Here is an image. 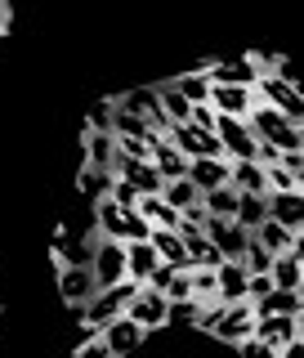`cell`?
I'll return each mask as SVG.
<instances>
[{
  "mask_svg": "<svg viewBox=\"0 0 304 358\" xmlns=\"http://www.w3.org/2000/svg\"><path fill=\"white\" fill-rule=\"evenodd\" d=\"M255 143H273L277 152H304V130L300 126H287V117L268 103H255V112L246 117Z\"/></svg>",
  "mask_w": 304,
  "mask_h": 358,
  "instance_id": "1",
  "label": "cell"
},
{
  "mask_svg": "<svg viewBox=\"0 0 304 358\" xmlns=\"http://www.w3.org/2000/svg\"><path fill=\"white\" fill-rule=\"evenodd\" d=\"M89 273H94L99 291L126 282V242H108V238L89 242Z\"/></svg>",
  "mask_w": 304,
  "mask_h": 358,
  "instance_id": "2",
  "label": "cell"
},
{
  "mask_svg": "<svg viewBox=\"0 0 304 358\" xmlns=\"http://www.w3.org/2000/svg\"><path fill=\"white\" fill-rule=\"evenodd\" d=\"M134 296H139V282H117V287L94 291V300H89V305L81 309V313H85V322H89V331H99V327H108L112 318H121Z\"/></svg>",
  "mask_w": 304,
  "mask_h": 358,
  "instance_id": "3",
  "label": "cell"
},
{
  "mask_svg": "<svg viewBox=\"0 0 304 358\" xmlns=\"http://www.w3.org/2000/svg\"><path fill=\"white\" fill-rule=\"evenodd\" d=\"M255 341H264L268 350H277V354H291V350H300V336H304V318H296V313H273V318H255Z\"/></svg>",
  "mask_w": 304,
  "mask_h": 358,
  "instance_id": "4",
  "label": "cell"
},
{
  "mask_svg": "<svg viewBox=\"0 0 304 358\" xmlns=\"http://www.w3.org/2000/svg\"><path fill=\"white\" fill-rule=\"evenodd\" d=\"M201 76H206L210 85L255 90V81H260V67L251 63V54H242V59H210V63H201Z\"/></svg>",
  "mask_w": 304,
  "mask_h": 358,
  "instance_id": "5",
  "label": "cell"
},
{
  "mask_svg": "<svg viewBox=\"0 0 304 358\" xmlns=\"http://www.w3.org/2000/svg\"><path fill=\"white\" fill-rule=\"evenodd\" d=\"M251 331H255V309L246 305H219V318L210 322V336L224 345H242V341H251Z\"/></svg>",
  "mask_w": 304,
  "mask_h": 358,
  "instance_id": "6",
  "label": "cell"
},
{
  "mask_svg": "<svg viewBox=\"0 0 304 358\" xmlns=\"http://www.w3.org/2000/svg\"><path fill=\"white\" fill-rule=\"evenodd\" d=\"M99 341H103L108 358H130V354H139V345L148 341V331L121 313V318H112L108 327H99Z\"/></svg>",
  "mask_w": 304,
  "mask_h": 358,
  "instance_id": "7",
  "label": "cell"
},
{
  "mask_svg": "<svg viewBox=\"0 0 304 358\" xmlns=\"http://www.w3.org/2000/svg\"><path fill=\"white\" fill-rule=\"evenodd\" d=\"M126 318L139 322L143 331H157V327H166V322H171V305H166V296H157V291L139 287V296L126 305Z\"/></svg>",
  "mask_w": 304,
  "mask_h": 358,
  "instance_id": "8",
  "label": "cell"
},
{
  "mask_svg": "<svg viewBox=\"0 0 304 358\" xmlns=\"http://www.w3.org/2000/svg\"><path fill=\"white\" fill-rule=\"evenodd\" d=\"M255 90H238V85H210V108L215 117H233V121H246L255 112Z\"/></svg>",
  "mask_w": 304,
  "mask_h": 358,
  "instance_id": "9",
  "label": "cell"
},
{
  "mask_svg": "<svg viewBox=\"0 0 304 358\" xmlns=\"http://www.w3.org/2000/svg\"><path fill=\"white\" fill-rule=\"evenodd\" d=\"M201 233L215 242V251L224 255V260H242L246 242H251V233L238 229V224H229V220H206V229H201Z\"/></svg>",
  "mask_w": 304,
  "mask_h": 358,
  "instance_id": "10",
  "label": "cell"
},
{
  "mask_svg": "<svg viewBox=\"0 0 304 358\" xmlns=\"http://www.w3.org/2000/svg\"><path fill=\"white\" fill-rule=\"evenodd\" d=\"M264 206L273 224H282L291 233H304V193H268Z\"/></svg>",
  "mask_w": 304,
  "mask_h": 358,
  "instance_id": "11",
  "label": "cell"
},
{
  "mask_svg": "<svg viewBox=\"0 0 304 358\" xmlns=\"http://www.w3.org/2000/svg\"><path fill=\"white\" fill-rule=\"evenodd\" d=\"M94 273L89 268H59V296L67 300L72 309H85L94 300Z\"/></svg>",
  "mask_w": 304,
  "mask_h": 358,
  "instance_id": "12",
  "label": "cell"
},
{
  "mask_svg": "<svg viewBox=\"0 0 304 358\" xmlns=\"http://www.w3.org/2000/svg\"><path fill=\"white\" fill-rule=\"evenodd\" d=\"M112 162H117V139L108 130H85V171L112 175Z\"/></svg>",
  "mask_w": 304,
  "mask_h": 358,
  "instance_id": "13",
  "label": "cell"
},
{
  "mask_svg": "<svg viewBox=\"0 0 304 358\" xmlns=\"http://www.w3.org/2000/svg\"><path fill=\"white\" fill-rule=\"evenodd\" d=\"M215 287H219L215 305H242V300H246V268L238 260H224L215 268Z\"/></svg>",
  "mask_w": 304,
  "mask_h": 358,
  "instance_id": "14",
  "label": "cell"
},
{
  "mask_svg": "<svg viewBox=\"0 0 304 358\" xmlns=\"http://www.w3.org/2000/svg\"><path fill=\"white\" fill-rule=\"evenodd\" d=\"M268 282H273L277 291H304V251L273 255V268H268Z\"/></svg>",
  "mask_w": 304,
  "mask_h": 358,
  "instance_id": "15",
  "label": "cell"
},
{
  "mask_svg": "<svg viewBox=\"0 0 304 358\" xmlns=\"http://www.w3.org/2000/svg\"><path fill=\"white\" fill-rule=\"evenodd\" d=\"M148 246L157 251V264H171V268H179V273H188V251H184V238H179V233L152 229Z\"/></svg>",
  "mask_w": 304,
  "mask_h": 358,
  "instance_id": "16",
  "label": "cell"
},
{
  "mask_svg": "<svg viewBox=\"0 0 304 358\" xmlns=\"http://www.w3.org/2000/svg\"><path fill=\"white\" fill-rule=\"evenodd\" d=\"M229 188H238L242 197H268L264 166H255V162H229Z\"/></svg>",
  "mask_w": 304,
  "mask_h": 358,
  "instance_id": "17",
  "label": "cell"
},
{
  "mask_svg": "<svg viewBox=\"0 0 304 358\" xmlns=\"http://www.w3.org/2000/svg\"><path fill=\"white\" fill-rule=\"evenodd\" d=\"M255 318H273V313H296V318H304V291H268L264 300H255Z\"/></svg>",
  "mask_w": 304,
  "mask_h": 358,
  "instance_id": "18",
  "label": "cell"
},
{
  "mask_svg": "<svg viewBox=\"0 0 304 358\" xmlns=\"http://www.w3.org/2000/svg\"><path fill=\"white\" fill-rule=\"evenodd\" d=\"M184 179L197 188V193L224 188V184H229V162H224V157H219V162H188V175Z\"/></svg>",
  "mask_w": 304,
  "mask_h": 358,
  "instance_id": "19",
  "label": "cell"
},
{
  "mask_svg": "<svg viewBox=\"0 0 304 358\" xmlns=\"http://www.w3.org/2000/svg\"><path fill=\"white\" fill-rule=\"evenodd\" d=\"M157 268V251L148 242H126V282H148Z\"/></svg>",
  "mask_w": 304,
  "mask_h": 358,
  "instance_id": "20",
  "label": "cell"
},
{
  "mask_svg": "<svg viewBox=\"0 0 304 358\" xmlns=\"http://www.w3.org/2000/svg\"><path fill=\"white\" fill-rule=\"evenodd\" d=\"M171 90L179 99H184L188 108H201V103H210V81L201 76V67H193V72H179L175 81H171Z\"/></svg>",
  "mask_w": 304,
  "mask_h": 358,
  "instance_id": "21",
  "label": "cell"
},
{
  "mask_svg": "<svg viewBox=\"0 0 304 358\" xmlns=\"http://www.w3.org/2000/svg\"><path fill=\"white\" fill-rule=\"evenodd\" d=\"M152 171L161 175V179H184L188 175V157L175 152L166 139H157V134H152Z\"/></svg>",
  "mask_w": 304,
  "mask_h": 358,
  "instance_id": "22",
  "label": "cell"
},
{
  "mask_svg": "<svg viewBox=\"0 0 304 358\" xmlns=\"http://www.w3.org/2000/svg\"><path fill=\"white\" fill-rule=\"evenodd\" d=\"M112 103H117L121 112H130V117H143V121H152L157 112H161V108H157V90H152V85L126 90V94H121V99H112Z\"/></svg>",
  "mask_w": 304,
  "mask_h": 358,
  "instance_id": "23",
  "label": "cell"
},
{
  "mask_svg": "<svg viewBox=\"0 0 304 358\" xmlns=\"http://www.w3.org/2000/svg\"><path fill=\"white\" fill-rule=\"evenodd\" d=\"M238 188H229V184H224V188H210V193H201V210H206V215L210 220H229L233 224V215H238Z\"/></svg>",
  "mask_w": 304,
  "mask_h": 358,
  "instance_id": "24",
  "label": "cell"
},
{
  "mask_svg": "<svg viewBox=\"0 0 304 358\" xmlns=\"http://www.w3.org/2000/svg\"><path fill=\"white\" fill-rule=\"evenodd\" d=\"M161 201L171 210H179V215H188L193 206H201V193L188 184V179H166V184H161Z\"/></svg>",
  "mask_w": 304,
  "mask_h": 358,
  "instance_id": "25",
  "label": "cell"
},
{
  "mask_svg": "<svg viewBox=\"0 0 304 358\" xmlns=\"http://www.w3.org/2000/svg\"><path fill=\"white\" fill-rule=\"evenodd\" d=\"M94 238L121 242V206L112 197H99L94 201Z\"/></svg>",
  "mask_w": 304,
  "mask_h": 358,
  "instance_id": "26",
  "label": "cell"
},
{
  "mask_svg": "<svg viewBox=\"0 0 304 358\" xmlns=\"http://www.w3.org/2000/svg\"><path fill=\"white\" fill-rule=\"evenodd\" d=\"M134 210H139V215L148 220L152 229H171V233L179 229V220H184L179 210H171V206H166L161 197H139V206H134Z\"/></svg>",
  "mask_w": 304,
  "mask_h": 358,
  "instance_id": "27",
  "label": "cell"
},
{
  "mask_svg": "<svg viewBox=\"0 0 304 358\" xmlns=\"http://www.w3.org/2000/svg\"><path fill=\"white\" fill-rule=\"evenodd\" d=\"M54 260H59V268H89V242H76L63 233L54 242Z\"/></svg>",
  "mask_w": 304,
  "mask_h": 358,
  "instance_id": "28",
  "label": "cell"
},
{
  "mask_svg": "<svg viewBox=\"0 0 304 358\" xmlns=\"http://www.w3.org/2000/svg\"><path fill=\"white\" fill-rule=\"evenodd\" d=\"M264 220H268V206H264V197H238V215H233V224H238V229L255 233Z\"/></svg>",
  "mask_w": 304,
  "mask_h": 358,
  "instance_id": "29",
  "label": "cell"
},
{
  "mask_svg": "<svg viewBox=\"0 0 304 358\" xmlns=\"http://www.w3.org/2000/svg\"><path fill=\"white\" fill-rule=\"evenodd\" d=\"M152 224L139 215V210H121V242H148Z\"/></svg>",
  "mask_w": 304,
  "mask_h": 358,
  "instance_id": "30",
  "label": "cell"
},
{
  "mask_svg": "<svg viewBox=\"0 0 304 358\" xmlns=\"http://www.w3.org/2000/svg\"><path fill=\"white\" fill-rule=\"evenodd\" d=\"M188 282H193V300H197V305H215L219 287H215V273H210V268H193Z\"/></svg>",
  "mask_w": 304,
  "mask_h": 358,
  "instance_id": "31",
  "label": "cell"
},
{
  "mask_svg": "<svg viewBox=\"0 0 304 358\" xmlns=\"http://www.w3.org/2000/svg\"><path fill=\"white\" fill-rule=\"evenodd\" d=\"M264 184H268V193H304V179L287 175L282 166H268V171H264Z\"/></svg>",
  "mask_w": 304,
  "mask_h": 358,
  "instance_id": "32",
  "label": "cell"
},
{
  "mask_svg": "<svg viewBox=\"0 0 304 358\" xmlns=\"http://www.w3.org/2000/svg\"><path fill=\"white\" fill-rule=\"evenodd\" d=\"M108 197H112V201H117V206H121V210H134V206H139V193H134V188L126 184V179H112V188H108Z\"/></svg>",
  "mask_w": 304,
  "mask_h": 358,
  "instance_id": "33",
  "label": "cell"
},
{
  "mask_svg": "<svg viewBox=\"0 0 304 358\" xmlns=\"http://www.w3.org/2000/svg\"><path fill=\"white\" fill-rule=\"evenodd\" d=\"M81 188H89V193H94V201H99V197H108L112 175H99V171H85V166H81Z\"/></svg>",
  "mask_w": 304,
  "mask_h": 358,
  "instance_id": "34",
  "label": "cell"
},
{
  "mask_svg": "<svg viewBox=\"0 0 304 358\" xmlns=\"http://www.w3.org/2000/svg\"><path fill=\"white\" fill-rule=\"evenodd\" d=\"M108 126H112V99L94 103L89 108V121H85V130H108Z\"/></svg>",
  "mask_w": 304,
  "mask_h": 358,
  "instance_id": "35",
  "label": "cell"
},
{
  "mask_svg": "<svg viewBox=\"0 0 304 358\" xmlns=\"http://www.w3.org/2000/svg\"><path fill=\"white\" fill-rule=\"evenodd\" d=\"M76 358H108L103 341H99V331H89V327H85V345L76 350Z\"/></svg>",
  "mask_w": 304,
  "mask_h": 358,
  "instance_id": "36",
  "label": "cell"
},
{
  "mask_svg": "<svg viewBox=\"0 0 304 358\" xmlns=\"http://www.w3.org/2000/svg\"><path fill=\"white\" fill-rule=\"evenodd\" d=\"M238 350H242V358H282V354H277V350H268L264 341H255V336H251V341H242Z\"/></svg>",
  "mask_w": 304,
  "mask_h": 358,
  "instance_id": "37",
  "label": "cell"
},
{
  "mask_svg": "<svg viewBox=\"0 0 304 358\" xmlns=\"http://www.w3.org/2000/svg\"><path fill=\"white\" fill-rule=\"evenodd\" d=\"M277 166H282L287 175H296V179H304V152H282V157H277Z\"/></svg>",
  "mask_w": 304,
  "mask_h": 358,
  "instance_id": "38",
  "label": "cell"
},
{
  "mask_svg": "<svg viewBox=\"0 0 304 358\" xmlns=\"http://www.w3.org/2000/svg\"><path fill=\"white\" fill-rule=\"evenodd\" d=\"M0 36H5V22H0Z\"/></svg>",
  "mask_w": 304,
  "mask_h": 358,
  "instance_id": "39",
  "label": "cell"
}]
</instances>
